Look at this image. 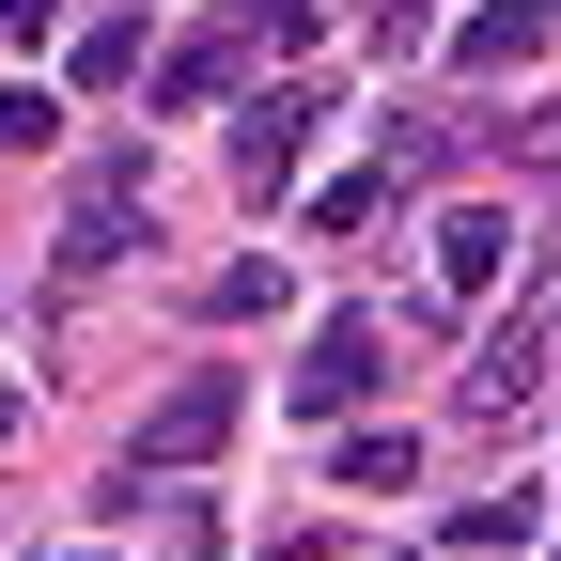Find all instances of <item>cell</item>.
Returning a JSON list of instances; mask_svg holds the SVG:
<instances>
[{"instance_id": "obj_13", "label": "cell", "mask_w": 561, "mask_h": 561, "mask_svg": "<svg viewBox=\"0 0 561 561\" xmlns=\"http://www.w3.org/2000/svg\"><path fill=\"white\" fill-rule=\"evenodd\" d=\"M312 219H328V234H359V219H390V172H343V187H312Z\"/></svg>"}, {"instance_id": "obj_20", "label": "cell", "mask_w": 561, "mask_h": 561, "mask_svg": "<svg viewBox=\"0 0 561 561\" xmlns=\"http://www.w3.org/2000/svg\"><path fill=\"white\" fill-rule=\"evenodd\" d=\"M530 16H561V0H530Z\"/></svg>"}, {"instance_id": "obj_2", "label": "cell", "mask_w": 561, "mask_h": 561, "mask_svg": "<svg viewBox=\"0 0 561 561\" xmlns=\"http://www.w3.org/2000/svg\"><path fill=\"white\" fill-rule=\"evenodd\" d=\"M157 219V187H140V157H94L79 172V203H62V280H94V265H125V234Z\"/></svg>"}, {"instance_id": "obj_10", "label": "cell", "mask_w": 561, "mask_h": 561, "mask_svg": "<svg viewBox=\"0 0 561 561\" xmlns=\"http://www.w3.org/2000/svg\"><path fill=\"white\" fill-rule=\"evenodd\" d=\"M203 312H219V328H234V312H280V250H250V265H219V280H203Z\"/></svg>"}, {"instance_id": "obj_18", "label": "cell", "mask_w": 561, "mask_h": 561, "mask_svg": "<svg viewBox=\"0 0 561 561\" xmlns=\"http://www.w3.org/2000/svg\"><path fill=\"white\" fill-rule=\"evenodd\" d=\"M265 561H328V546H312V530H297V546H265Z\"/></svg>"}, {"instance_id": "obj_17", "label": "cell", "mask_w": 561, "mask_h": 561, "mask_svg": "<svg viewBox=\"0 0 561 561\" xmlns=\"http://www.w3.org/2000/svg\"><path fill=\"white\" fill-rule=\"evenodd\" d=\"M421 16H437V0H375V47H421Z\"/></svg>"}, {"instance_id": "obj_21", "label": "cell", "mask_w": 561, "mask_h": 561, "mask_svg": "<svg viewBox=\"0 0 561 561\" xmlns=\"http://www.w3.org/2000/svg\"><path fill=\"white\" fill-rule=\"evenodd\" d=\"M546 561H561V546H546Z\"/></svg>"}, {"instance_id": "obj_5", "label": "cell", "mask_w": 561, "mask_h": 561, "mask_svg": "<svg viewBox=\"0 0 561 561\" xmlns=\"http://www.w3.org/2000/svg\"><path fill=\"white\" fill-rule=\"evenodd\" d=\"M546 359H561V328H483V359L453 375V405H468V421H515V405L546 390Z\"/></svg>"}, {"instance_id": "obj_19", "label": "cell", "mask_w": 561, "mask_h": 561, "mask_svg": "<svg viewBox=\"0 0 561 561\" xmlns=\"http://www.w3.org/2000/svg\"><path fill=\"white\" fill-rule=\"evenodd\" d=\"M0 437H16V390H0Z\"/></svg>"}, {"instance_id": "obj_7", "label": "cell", "mask_w": 561, "mask_h": 561, "mask_svg": "<svg viewBox=\"0 0 561 561\" xmlns=\"http://www.w3.org/2000/svg\"><path fill=\"white\" fill-rule=\"evenodd\" d=\"M219 94H234V32H187L157 62V110H219Z\"/></svg>"}, {"instance_id": "obj_11", "label": "cell", "mask_w": 561, "mask_h": 561, "mask_svg": "<svg viewBox=\"0 0 561 561\" xmlns=\"http://www.w3.org/2000/svg\"><path fill=\"white\" fill-rule=\"evenodd\" d=\"M79 79H94V94L140 79V16H94V32H79Z\"/></svg>"}, {"instance_id": "obj_12", "label": "cell", "mask_w": 561, "mask_h": 561, "mask_svg": "<svg viewBox=\"0 0 561 561\" xmlns=\"http://www.w3.org/2000/svg\"><path fill=\"white\" fill-rule=\"evenodd\" d=\"M515 530H530V500H515V483H500V500H468V515H453V546H468V561H500Z\"/></svg>"}, {"instance_id": "obj_8", "label": "cell", "mask_w": 561, "mask_h": 561, "mask_svg": "<svg viewBox=\"0 0 561 561\" xmlns=\"http://www.w3.org/2000/svg\"><path fill=\"white\" fill-rule=\"evenodd\" d=\"M343 483H359V500H405V483H421V437H405V421H359V437H343Z\"/></svg>"}, {"instance_id": "obj_14", "label": "cell", "mask_w": 561, "mask_h": 561, "mask_svg": "<svg viewBox=\"0 0 561 561\" xmlns=\"http://www.w3.org/2000/svg\"><path fill=\"white\" fill-rule=\"evenodd\" d=\"M32 140H62V110L47 94H0V157H32Z\"/></svg>"}, {"instance_id": "obj_3", "label": "cell", "mask_w": 561, "mask_h": 561, "mask_svg": "<svg viewBox=\"0 0 561 561\" xmlns=\"http://www.w3.org/2000/svg\"><path fill=\"white\" fill-rule=\"evenodd\" d=\"M375 359H390L375 312H328V328H312V359L280 375V390H297V421H359V405H375Z\"/></svg>"}, {"instance_id": "obj_6", "label": "cell", "mask_w": 561, "mask_h": 561, "mask_svg": "<svg viewBox=\"0 0 561 561\" xmlns=\"http://www.w3.org/2000/svg\"><path fill=\"white\" fill-rule=\"evenodd\" d=\"M500 280H515V219L500 203H453L437 219V297H500Z\"/></svg>"}, {"instance_id": "obj_9", "label": "cell", "mask_w": 561, "mask_h": 561, "mask_svg": "<svg viewBox=\"0 0 561 561\" xmlns=\"http://www.w3.org/2000/svg\"><path fill=\"white\" fill-rule=\"evenodd\" d=\"M530 32H546V16H530V0H500V16H468V32H453V62H468V79H500V62H515Z\"/></svg>"}, {"instance_id": "obj_4", "label": "cell", "mask_w": 561, "mask_h": 561, "mask_svg": "<svg viewBox=\"0 0 561 561\" xmlns=\"http://www.w3.org/2000/svg\"><path fill=\"white\" fill-rule=\"evenodd\" d=\"M312 125H328V94L297 79V94H265V110H234V187L250 203H280L297 187V157H312Z\"/></svg>"}, {"instance_id": "obj_16", "label": "cell", "mask_w": 561, "mask_h": 561, "mask_svg": "<svg viewBox=\"0 0 561 561\" xmlns=\"http://www.w3.org/2000/svg\"><path fill=\"white\" fill-rule=\"evenodd\" d=\"M515 157H530V172H561V94H546V110L515 125Z\"/></svg>"}, {"instance_id": "obj_1", "label": "cell", "mask_w": 561, "mask_h": 561, "mask_svg": "<svg viewBox=\"0 0 561 561\" xmlns=\"http://www.w3.org/2000/svg\"><path fill=\"white\" fill-rule=\"evenodd\" d=\"M234 421H250V390H234V375H187V390H157V421L125 437V483H140V468H203V453L234 437Z\"/></svg>"}, {"instance_id": "obj_15", "label": "cell", "mask_w": 561, "mask_h": 561, "mask_svg": "<svg viewBox=\"0 0 561 561\" xmlns=\"http://www.w3.org/2000/svg\"><path fill=\"white\" fill-rule=\"evenodd\" d=\"M47 16H62V0H0V62H32V47H47Z\"/></svg>"}]
</instances>
